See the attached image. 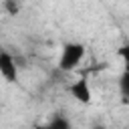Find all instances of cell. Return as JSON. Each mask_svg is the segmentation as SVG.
<instances>
[{
  "label": "cell",
  "instance_id": "obj_1",
  "mask_svg": "<svg viewBox=\"0 0 129 129\" xmlns=\"http://www.w3.org/2000/svg\"><path fill=\"white\" fill-rule=\"evenodd\" d=\"M85 54H87V48L81 42H67L60 48V54H58V62L56 64H58L60 71L71 73V71H75L83 62Z\"/></svg>",
  "mask_w": 129,
  "mask_h": 129
},
{
  "label": "cell",
  "instance_id": "obj_3",
  "mask_svg": "<svg viewBox=\"0 0 129 129\" xmlns=\"http://www.w3.org/2000/svg\"><path fill=\"white\" fill-rule=\"evenodd\" d=\"M0 77L6 81V83H16L18 81V64H16V58L2 50L0 52Z\"/></svg>",
  "mask_w": 129,
  "mask_h": 129
},
{
  "label": "cell",
  "instance_id": "obj_2",
  "mask_svg": "<svg viewBox=\"0 0 129 129\" xmlns=\"http://www.w3.org/2000/svg\"><path fill=\"white\" fill-rule=\"evenodd\" d=\"M69 95L77 101V103H81V105H89L91 101H93V89H91V85H89V81L87 79H77V81H73L71 85H69Z\"/></svg>",
  "mask_w": 129,
  "mask_h": 129
},
{
  "label": "cell",
  "instance_id": "obj_4",
  "mask_svg": "<svg viewBox=\"0 0 129 129\" xmlns=\"http://www.w3.org/2000/svg\"><path fill=\"white\" fill-rule=\"evenodd\" d=\"M46 129H71V125H69V121H67L64 117H54V119L46 125Z\"/></svg>",
  "mask_w": 129,
  "mask_h": 129
},
{
  "label": "cell",
  "instance_id": "obj_5",
  "mask_svg": "<svg viewBox=\"0 0 129 129\" xmlns=\"http://www.w3.org/2000/svg\"><path fill=\"white\" fill-rule=\"evenodd\" d=\"M95 129H105V127H95Z\"/></svg>",
  "mask_w": 129,
  "mask_h": 129
}]
</instances>
